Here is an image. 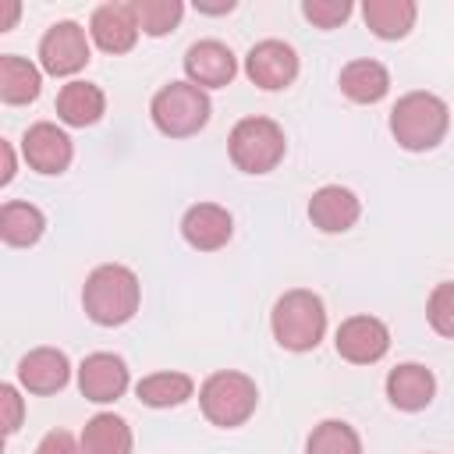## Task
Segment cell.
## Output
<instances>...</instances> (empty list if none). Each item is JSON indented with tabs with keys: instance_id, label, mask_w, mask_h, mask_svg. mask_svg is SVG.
Listing matches in <instances>:
<instances>
[{
	"instance_id": "1",
	"label": "cell",
	"mask_w": 454,
	"mask_h": 454,
	"mask_svg": "<svg viewBox=\"0 0 454 454\" xmlns=\"http://www.w3.org/2000/svg\"><path fill=\"white\" fill-rule=\"evenodd\" d=\"M138 294H142L138 277L121 262H106L89 273V280L82 287V305L92 323L121 326L138 312Z\"/></svg>"
},
{
	"instance_id": "2",
	"label": "cell",
	"mask_w": 454,
	"mask_h": 454,
	"mask_svg": "<svg viewBox=\"0 0 454 454\" xmlns=\"http://www.w3.org/2000/svg\"><path fill=\"white\" fill-rule=\"evenodd\" d=\"M447 124H450L447 103L440 96H433V92H408L390 110V131L411 153L440 145L443 135H447Z\"/></svg>"
},
{
	"instance_id": "3",
	"label": "cell",
	"mask_w": 454,
	"mask_h": 454,
	"mask_svg": "<svg viewBox=\"0 0 454 454\" xmlns=\"http://www.w3.org/2000/svg\"><path fill=\"white\" fill-rule=\"evenodd\" d=\"M326 309L312 291H287L273 305V337L287 351H312L323 340Z\"/></svg>"
},
{
	"instance_id": "4",
	"label": "cell",
	"mask_w": 454,
	"mask_h": 454,
	"mask_svg": "<svg viewBox=\"0 0 454 454\" xmlns=\"http://www.w3.org/2000/svg\"><path fill=\"white\" fill-rule=\"evenodd\" d=\"M227 149H231V160L238 170L245 174H270L280 160H284V149H287V138H284V128L270 117H245L234 124L231 138H227Z\"/></svg>"
},
{
	"instance_id": "5",
	"label": "cell",
	"mask_w": 454,
	"mask_h": 454,
	"mask_svg": "<svg viewBox=\"0 0 454 454\" xmlns=\"http://www.w3.org/2000/svg\"><path fill=\"white\" fill-rule=\"evenodd\" d=\"M199 404H202V415L220 426V429H234L241 426L255 404H259V390L255 383L245 376V372H234V369H223V372H213L202 390H199Z\"/></svg>"
},
{
	"instance_id": "6",
	"label": "cell",
	"mask_w": 454,
	"mask_h": 454,
	"mask_svg": "<svg viewBox=\"0 0 454 454\" xmlns=\"http://www.w3.org/2000/svg\"><path fill=\"white\" fill-rule=\"evenodd\" d=\"M209 121V96L192 82H170L153 96V124L170 138H188Z\"/></svg>"
},
{
	"instance_id": "7",
	"label": "cell",
	"mask_w": 454,
	"mask_h": 454,
	"mask_svg": "<svg viewBox=\"0 0 454 454\" xmlns=\"http://www.w3.org/2000/svg\"><path fill=\"white\" fill-rule=\"evenodd\" d=\"M39 64L50 74H74L89 64V39L85 28L74 21H57L46 28L39 43Z\"/></svg>"
},
{
	"instance_id": "8",
	"label": "cell",
	"mask_w": 454,
	"mask_h": 454,
	"mask_svg": "<svg viewBox=\"0 0 454 454\" xmlns=\"http://www.w3.org/2000/svg\"><path fill=\"white\" fill-rule=\"evenodd\" d=\"M337 355L355 362V365H369L380 362L390 348V330L376 319V316H351L337 326Z\"/></svg>"
},
{
	"instance_id": "9",
	"label": "cell",
	"mask_w": 454,
	"mask_h": 454,
	"mask_svg": "<svg viewBox=\"0 0 454 454\" xmlns=\"http://www.w3.org/2000/svg\"><path fill=\"white\" fill-rule=\"evenodd\" d=\"M245 71H248V78L259 85V89H287L291 82H294V74H298V57H294V50L287 46V43H280V39H262V43H255L252 50H248V57H245Z\"/></svg>"
},
{
	"instance_id": "10",
	"label": "cell",
	"mask_w": 454,
	"mask_h": 454,
	"mask_svg": "<svg viewBox=\"0 0 454 454\" xmlns=\"http://www.w3.org/2000/svg\"><path fill=\"white\" fill-rule=\"evenodd\" d=\"M78 387L96 404L117 401L128 390V365H124V358L121 355H110V351L89 355L82 362V369H78Z\"/></svg>"
},
{
	"instance_id": "11",
	"label": "cell",
	"mask_w": 454,
	"mask_h": 454,
	"mask_svg": "<svg viewBox=\"0 0 454 454\" xmlns=\"http://www.w3.org/2000/svg\"><path fill=\"white\" fill-rule=\"evenodd\" d=\"M234 71H238L234 53L216 39L192 43L188 53H184V74L199 89H220V85H227L234 78Z\"/></svg>"
},
{
	"instance_id": "12",
	"label": "cell",
	"mask_w": 454,
	"mask_h": 454,
	"mask_svg": "<svg viewBox=\"0 0 454 454\" xmlns=\"http://www.w3.org/2000/svg\"><path fill=\"white\" fill-rule=\"evenodd\" d=\"M21 149H25L28 167L39 174H64L71 163V138L50 121L32 124L21 138Z\"/></svg>"
},
{
	"instance_id": "13",
	"label": "cell",
	"mask_w": 454,
	"mask_h": 454,
	"mask_svg": "<svg viewBox=\"0 0 454 454\" xmlns=\"http://www.w3.org/2000/svg\"><path fill=\"white\" fill-rule=\"evenodd\" d=\"M89 32L96 39L99 50L106 53H128L138 39V18H135V4H103L92 11Z\"/></svg>"
},
{
	"instance_id": "14",
	"label": "cell",
	"mask_w": 454,
	"mask_h": 454,
	"mask_svg": "<svg viewBox=\"0 0 454 454\" xmlns=\"http://www.w3.org/2000/svg\"><path fill=\"white\" fill-rule=\"evenodd\" d=\"M181 234H184V241H188L192 248H199V252H216V248H223V245L231 241L234 220H231V213H227L223 206H216V202H199V206H192V209L184 213Z\"/></svg>"
},
{
	"instance_id": "15",
	"label": "cell",
	"mask_w": 454,
	"mask_h": 454,
	"mask_svg": "<svg viewBox=\"0 0 454 454\" xmlns=\"http://www.w3.org/2000/svg\"><path fill=\"white\" fill-rule=\"evenodd\" d=\"M362 206L355 199V192L340 188V184H326L309 199V220L323 231V234H340L348 227H355Z\"/></svg>"
},
{
	"instance_id": "16",
	"label": "cell",
	"mask_w": 454,
	"mask_h": 454,
	"mask_svg": "<svg viewBox=\"0 0 454 454\" xmlns=\"http://www.w3.org/2000/svg\"><path fill=\"white\" fill-rule=\"evenodd\" d=\"M71 376L67 355L57 348H35L18 362V380L32 394H57Z\"/></svg>"
},
{
	"instance_id": "17",
	"label": "cell",
	"mask_w": 454,
	"mask_h": 454,
	"mask_svg": "<svg viewBox=\"0 0 454 454\" xmlns=\"http://www.w3.org/2000/svg\"><path fill=\"white\" fill-rule=\"evenodd\" d=\"M433 394H436V380H433V372H429L426 365H419V362H404V365L390 369V376H387V397H390V404L401 408V411H419V408H426V404L433 401Z\"/></svg>"
},
{
	"instance_id": "18",
	"label": "cell",
	"mask_w": 454,
	"mask_h": 454,
	"mask_svg": "<svg viewBox=\"0 0 454 454\" xmlns=\"http://www.w3.org/2000/svg\"><path fill=\"white\" fill-rule=\"evenodd\" d=\"M82 454H131V429L121 415L99 411L82 429Z\"/></svg>"
},
{
	"instance_id": "19",
	"label": "cell",
	"mask_w": 454,
	"mask_h": 454,
	"mask_svg": "<svg viewBox=\"0 0 454 454\" xmlns=\"http://www.w3.org/2000/svg\"><path fill=\"white\" fill-rule=\"evenodd\" d=\"M57 114L64 124L71 128H85L96 124L103 117V92L92 82H67L57 96Z\"/></svg>"
},
{
	"instance_id": "20",
	"label": "cell",
	"mask_w": 454,
	"mask_h": 454,
	"mask_svg": "<svg viewBox=\"0 0 454 454\" xmlns=\"http://www.w3.org/2000/svg\"><path fill=\"white\" fill-rule=\"evenodd\" d=\"M390 89V74L376 60H351L340 71V92L355 103H376Z\"/></svg>"
},
{
	"instance_id": "21",
	"label": "cell",
	"mask_w": 454,
	"mask_h": 454,
	"mask_svg": "<svg viewBox=\"0 0 454 454\" xmlns=\"http://www.w3.org/2000/svg\"><path fill=\"white\" fill-rule=\"evenodd\" d=\"M362 14H365V25L380 39H401L415 25V4L411 0H365Z\"/></svg>"
},
{
	"instance_id": "22",
	"label": "cell",
	"mask_w": 454,
	"mask_h": 454,
	"mask_svg": "<svg viewBox=\"0 0 454 454\" xmlns=\"http://www.w3.org/2000/svg\"><path fill=\"white\" fill-rule=\"evenodd\" d=\"M39 71L35 64L7 53L0 57V99L11 103V106H21V103H32L39 96Z\"/></svg>"
},
{
	"instance_id": "23",
	"label": "cell",
	"mask_w": 454,
	"mask_h": 454,
	"mask_svg": "<svg viewBox=\"0 0 454 454\" xmlns=\"http://www.w3.org/2000/svg\"><path fill=\"white\" fill-rule=\"evenodd\" d=\"M43 213L28 202H4L0 209V238L14 248H25V245H35L43 238Z\"/></svg>"
},
{
	"instance_id": "24",
	"label": "cell",
	"mask_w": 454,
	"mask_h": 454,
	"mask_svg": "<svg viewBox=\"0 0 454 454\" xmlns=\"http://www.w3.org/2000/svg\"><path fill=\"white\" fill-rule=\"evenodd\" d=\"M135 390H138L142 404H149V408H174V404H184L192 397L195 383L184 372H153V376L138 380Z\"/></svg>"
},
{
	"instance_id": "25",
	"label": "cell",
	"mask_w": 454,
	"mask_h": 454,
	"mask_svg": "<svg viewBox=\"0 0 454 454\" xmlns=\"http://www.w3.org/2000/svg\"><path fill=\"white\" fill-rule=\"evenodd\" d=\"M305 454H362V440L348 422L326 419L309 433Z\"/></svg>"
},
{
	"instance_id": "26",
	"label": "cell",
	"mask_w": 454,
	"mask_h": 454,
	"mask_svg": "<svg viewBox=\"0 0 454 454\" xmlns=\"http://www.w3.org/2000/svg\"><path fill=\"white\" fill-rule=\"evenodd\" d=\"M181 14H184L181 0H138L135 4L138 28L149 32V35H167L181 21Z\"/></svg>"
},
{
	"instance_id": "27",
	"label": "cell",
	"mask_w": 454,
	"mask_h": 454,
	"mask_svg": "<svg viewBox=\"0 0 454 454\" xmlns=\"http://www.w3.org/2000/svg\"><path fill=\"white\" fill-rule=\"evenodd\" d=\"M426 316H429V326L440 337H454V280H443V284L433 287Z\"/></svg>"
},
{
	"instance_id": "28",
	"label": "cell",
	"mask_w": 454,
	"mask_h": 454,
	"mask_svg": "<svg viewBox=\"0 0 454 454\" xmlns=\"http://www.w3.org/2000/svg\"><path fill=\"white\" fill-rule=\"evenodd\" d=\"M301 14L312 25H319V28H337L340 21H348L351 4L348 0H305L301 4Z\"/></svg>"
},
{
	"instance_id": "29",
	"label": "cell",
	"mask_w": 454,
	"mask_h": 454,
	"mask_svg": "<svg viewBox=\"0 0 454 454\" xmlns=\"http://www.w3.org/2000/svg\"><path fill=\"white\" fill-rule=\"evenodd\" d=\"M0 408H4V433L11 436L21 426V397H18V390L11 383L0 387Z\"/></svg>"
},
{
	"instance_id": "30",
	"label": "cell",
	"mask_w": 454,
	"mask_h": 454,
	"mask_svg": "<svg viewBox=\"0 0 454 454\" xmlns=\"http://www.w3.org/2000/svg\"><path fill=\"white\" fill-rule=\"evenodd\" d=\"M35 454H82V443H74V436H71V433L53 429V433H46V436H43V443L35 447Z\"/></svg>"
},
{
	"instance_id": "31",
	"label": "cell",
	"mask_w": 454,
	"mask_h": 454,
	"mask_svg": "<svg viewBox=\"0 0 454 454\" xmlns=\"http://www.w3.org/2000/svg\"><path fill=\"white\" fill-rule=\"evenodd\" d=\"M0 160H4L0 184H11V177H14V149H11V142H0Z\"/></svg>"
},
{
	"instance_id": "32",
	"label": "cell",
	"mask_w": 454,
	"mask_h": 454,
	"mask_svg": "<svg viewBox=\"0 0 454 454\" xmlns=\"http://www.w3.org/2000/svg\"><path fill=\"white\" fill-rule=\"evenodd\" d=\"M14 18H18V4L14 0H4L0 4V32H7L14 25Z\"/></svg>"
}]
</instances>
